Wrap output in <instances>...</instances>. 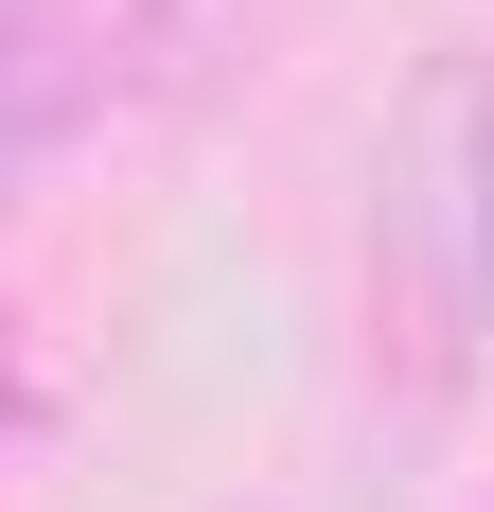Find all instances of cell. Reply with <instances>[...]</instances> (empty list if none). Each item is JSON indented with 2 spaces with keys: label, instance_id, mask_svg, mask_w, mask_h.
Instances as JSON below:
<instances>
[{
  "label": "cell",
  "instance_id": "6da1fadb",
  "mask_svg": "<svg viewBox=\"0 0 494 512\" xmlns=\"http://www.w3.org/2000/svg\"><path fill=\"white\" fill-rule=\"evenodd\" d=\"M353 354H371L389 424H442L494 389V53H424L389 89V124H371Z\"/></svg>",
  "mask_w": 494,
  "mask_h": 512
},
{
  "label": "cell",
  "instance_id": "7a4b0ae2",
  "mask_svg": "<svg viewBox=\"0 0 494 512\" xmlns=\"http://www.w3.org/2000/svg\"><path fill=\"white\" fill-rule=\"evenodd\" d=\"M142 106H159L142 0H0V212L53 159H89L106 124H142Z\"/></svg>",
  "mask_w": 494,
  "mask_h": 512
},
{
  "label": "cell",
  "instance_id": "3957f363",
  "mask_svg": "<svg viewBox=\"0 0 494 512\" xmlns=\"http://www.w3.org/2000/svg\"><path fill=\"white\" fill-rule=\"evenodd\" d=\"M36 442V354H18V318H0V460Z\"/></svg>",
  "mask_w": 494,
  "mask_h": 512
}]
</instances>
